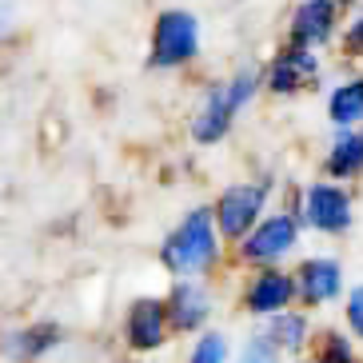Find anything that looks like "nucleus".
Returning a JSON list of instances; mask_svg holds the SVG:
<instances>
[{"label": "nucleus", "mask_w": 363, "mask_h": 363, "mask_svg": "<svg viewBox=\"0 0 363 363\" xmlns=\"http://www.w3.org/2000/svg\"><path fill=\"white\" fill-rule=\"evenodd\" d=\"M220 256V235H216L212 224V212L208 208H196L180 220V228L164 240L160 247V259L176 279H196L203 276L208 267L216 264Z\"/></svg>", "instance_id": "nucleus-1"}, {"label": "nucleus", "mask_w": 363, "mask_h": 363, "mask_svg": "<svg viewBox=\"0 0 363 363\" xmlns=\"http://www.w3.org/2000/svg\"><path fill=\"white\" fill-rule=\"evenodd\" d=\"M256 92H259V72H252V68L235 72L228 84L212 88V96L203 100L200 116L192 120V136L200 140V144H216V140H224L228 128L235 124V112H244Z\"/></svg>", "instance_id": "nucleus-2"}, {"label": "nucleus", "mask_w": 363, "mask_h": 363, "mask_svg": "<svg viewBox=\"0 0 363 363\" xmlns=\"http://www.w3.org/2000/svg\"><path fill=\"white\" fill-rule=\"evenodd\" d=\"M267 196H272V184L267 180L232 184V188H224L220 200H216V208H212L216 235H224V240H244V235L259 224Z\"/></svg>", "instance_id": "nucleus-3"}, {"label": "nucleus", "mask_w": 363, "mask_h": 363, "mask_svg": "<svg viewBox=\"0 0 363 363\" xmlns=\"http://www.w3.org/2000/svg\"><path fill=\"white\" fill-rule=\"evenodd\" d=\"M200 52V21L184 9H168L152 24V68H180Z\"/></svg>", "instance_id": "nucleus-4"}, {"label": "nucleus", "mask_w": 363, "mask_h": 363, "mask_svg": "<svg viewBox=\"0 0 363 363\" xmlns=\"http://www.w3.org/2000/svg\"><path fill=\"white\" fill-rule=\"evenodd\" d=\"M299 244V224L296 216H267L259 220L252 232L244 235V244H240V256L247 264H276Z\"/></svg>", "instance_id": "nucleus-5"}, {"label": "nucleus", "mask_w": 363, "mask_h": 363, "mask_svg": "<svg viewBox=\"0 0 363 363\" xmlns=\"http://www.w3.org/2000/svg\"><path fill=\"white\" fill-rule=\"evenodd\" d=\"M303 220L323 235H340L352 228V196L335 184H311L303 192Z\"/></svg>", "instance_id": "nucleus-6"}, {"label": "nucleus", "mask_w": 363, "mask_h": 363, "mask_svg": "<svg viewBox=\"0 0 363 363\" xmlns=\"http://www.w3.org/2000/svg\"><path fill=\"white\" fill-rule=\"evenodd\" d=\"M315 80H320V56L311 52V48H303V44H288L272 60V68H267V88L279 92V96H291L299 88H311Z\"/></svg>", "instance_id": "nucleus-7"}, {"label": "nucleus", "mask_w": 363, "mask_h": 363, "mask_svg": "<svg viewBox=\"0 0 363 363\" xmlns=\"http://www.w3.org/2000/svg\"><path fill=\"white\" fill-rule=\"evenodd\" d=\"M124 335L136 352H156L168 340V311H164V299H136L128 308V320H124Z\"/></svg>", "instance_id": "nucleus-8"}, {"label": "nucleus", "mask_w": 363, "mask_h": 363, "mask_svg": "<svg viewBox=\"0 0 363 363\" xmlns=\"http://www.w3.org/2000/svg\"><path fill=\"white\" fill-rule=\"evenodd\" d=\"M164 311H168V323L176 331H200L208 323V315H212V299H208V291L196 279H180L176 291L164 299Z\"/></svg>", "instance_id": "nucleus-9"}, {"label": "nucleus", "mask_w": 363, "mask_h": 363, "mask_svg": "<svg viewBox=\"0 0 363 363\" xmlns=\"http://www.w3.org/2000/svg\"><path fill=\"white\" fill-rule=\"evenodd\" d=\"M291 279H296V291L303 296V303H311V308H320V303H328V299H335L343 291V267L328 256L308 259L299 267V276Z\"/></svg>", "instance_id": "nucleus-10"}, {"label": "nucleus", "mask_w": 363, "mask_h": 363, "mask_svg": "<svg viewBox=\"0 0 363 363\" xmlns=\"http://www.w3.org/2000/svg\"><path fill=\"white\" fill-rule=\"evenodd\" d=\"M291 299H296V279L288 272H259L252 279V288H247V311L252 315H276V311H288Z\"/></svg>", "instance_id": "nucleus-11"}, {"label": "nucleus", "mask_w": 363, "mask_h": 363, "mask_svg": "<svg viewBox=\"0 0 363 363\" xmlns=\"http://www.w3.org/2000/svg\"><path fill=\"white\" fill-rule=\"evenodd\" d=\"M331 33H335V4H331V0H303V4L296 9L291 44L315 48V44H323Z\"/></svg>", "instance_id": "nucleus-12"}, {"label": "nucleus", "mask_w": 363, "mask_h": 363, "mask_svg": "<svg viewBox=\"0 0 363 363\" xmlns=\"http://www.w3.org/2000/svg\"><path fill=\"white\" fill-rule=\"evenodd\" d=\"M60 340H65V331L56 328V323H33V328L12 331L9 340H4V355L16 363H33V359H44L48 352H56Z\"/></svg>", "instance_id": "nucleus-13"}, {"label": "nucleus", "mask_w": 363, "mask_h": 363, "mask_svg": "<svg viewBox=\"0 0 363 363\" xmlns=\"http://www.w3.org/2000/svg\"><path fill=\"white\" fill-rule=\"evenodd\" d=\"M328 116L335 120L340 128H355V124H363V76L335 84V92L328 96Z\"/></svg>", "instance_id": "nucleus-14"}, {"label": "nucleus", "mask_w": 363, "mask_h": 363, "mask_svg": "<svg viewBox=\"0 0 363 363\" xmlns=\"http://www.w3.org/2000/svg\"><path fill=\"white\" fill-rule=\"evenodd\" d=\"M264 340L272 343L276 352H299V347L308 343V320H303L299 311H276V315H267Z\"/></svg>", "instance_id": "nucleus-15"}, {"label": "nucleus", "mask_w": 363, "mask_h": 363, "mask_svg": "<svg viewBox=\"0 0 363 363\" xmlns=\"http://www.w3.org/2000/svg\"><path fill=\"white\" fill-rule=\"evenodd\" d=\"M328 172L340 176V180H352L363 172V132L347 128L328 152Z\"/></svg>", "instance_id": "nucleus-16"}, {"label": "nucleus", "mask_w": 363, "mask_h": 363, "mask_svg": "<svg viewBox=\"0 0 363 363\" xmlns=\"http://www.w3.org/2000/svg\"><path fill=\"white\" fill-rule=\"evenodd\" d=\"M228 355H232L228 335H220V331H203L200 340H196L192 355H188V363H228Z\"/></svg>", "instance_id": "nucleus-17"}, {"label": "nucleus", "mask_w": 363, "mask_h": 363, "mask_svg": "<svg viewBox=\"0 0 363 363\" xmlns=\"http://www.w3.org/2000/svg\"><path fill=\"white\" fill-rule=\"evenodd\" d=\"M315 363H359L352 352V343L343 335H323V347H320V359Z\"/></svg>", "instance_id": "nucleus-18"}, {"label": "nucleus", "mask_w": 363, "mask_h": 363, "mask_svg": "<svg viewBox=\"0 0 363 363\" xmlns=\"http://www.w3.org/2000/svg\"><path fill=\"white\" fill-rule=\"evenodd\" d=\"M240 363H279V352L264 340V335H256V340H247V343H244Z\"/></svg>", "instance_id": "nucleus-19"}, {"label": "nucleus", "mask_w": 363, "mask_h": 363, "mask_svg": "<svg viewBox=\"0 0 363 363\" xmlns=\"http://www.w3.org/2000/svg\"><path fill=\"white\" fill-rule=\"evenodd\" d=\"M343 315H347V328L355 331L363 340V284L359 288H352V296H347V308H343Z\"/></svg>", "instance_id": "nucleus-20"}, {"label": "nucleus", "mask_w": 363, "mask_h": 363, "mask_svg": "<svg viewBox=\"0 0 363 363\" xmlns=\"http://www.w3.org/2000/svg\"><path fill=\"white\" fill-rule=\"evenodd\" d=\"M343 44H347V52H363V16L347 28V36H343Z\"/></svg>", "instance_id": "nucleus-21"}, {"label": "nucleus", "mask_w": 363, "mask_h": 363, "mask_svg": "<svg viewBox=\"0 0 363 363\" xmlns=\"http://www.w3.org/2000/svg\"><path fill=\"white\" fill-rule=\"evenodd\" d=\"M331 4H335V0H331Z\"/></svg>", "instance_id": "nucleus-22"}]
</instances>
